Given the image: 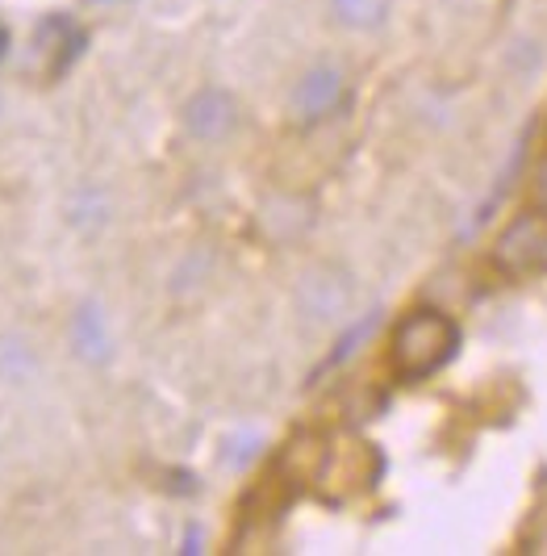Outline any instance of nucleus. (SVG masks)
Here are the masks:
<instances>
[{"instance_id":"1","label":"nucleus","mask_w":547,"mask_h":556,"mask_svg":"<svg viewBox=\"0 0 547 556\" xmlns=\"http://www.w3.org/2000/svg\"><path fill=\"white\" fill-rule=\"evenodd\" d=\"M460 352V327L438 309H414L393 331V372L402 381H422Z\"/></svg>"},{"instance_id":"2","label":"nucleus","mask_w":547,"mask_h":556,"mask_svg":"<svg viewBox=\"0 0 547 556\" xmlns=\"http://www.w3.org/2000/svg\"><path fill=\"white\" fill-rule=\"evenodd\" d=\"M493 260L506 268V273H526V268H539L547 264V210H526L514 223L501 230Z\"/></svg>"},{"instance_id":"3","label":"nucleus","mask_w":547,"mask_h":556,"mask_svg":"<svg viewBox=\"0 0 547 556\" xmlns=\"http://www.w3.org/2000/svg\"><path fill=\"white\" fill-rule=\"evenodd\" d=\"M343 72L339 67H314L302 84H297V92H293V110L302 122H318V117H327L339 101H343Z\"/></svg>"},{"instance_id":"4","label":"nucleus","mask_w":547,"mask_h":556,"mask_svg":"<svg viewBox=\"0 0 547 556\" xmlns=\"http://www.w3.org/2000/svg\"><path fill=\"white\" fill-rule=\"evenodd\" d=\"M234 101L221 92V88H205V92H196L189 101V110H185V122H189V130L196 139H221V135H230L234 130Z\"/></svg>"},{"instance_id":"5","label":"nucleus","mask_w":547,"mask_h":556,"mask_svg":"<svg viewBox=\"0 0 547 556\" xmlns=\"http://www.w3.org/2000/svg\"><path fill=\"white\" fill-rule=\"evenodd\" d=\"M72 339H76V352L84 361L105 364L110 361V331H105V318L97 306H84L72 323Z\"/></svg>"},{"instance_id":"6","label":"nucleus","mask_w":547,"mask_h":556,"mask_svg":"<svg viewBox=\"0 0 547 556\" xmlns=\"http://www.w3.org/2000/svg\"><path fill=\"white\" fill-rule=\"evenodd\" d=\"M389 13V0H334V17L352 29H377Z\"/></svg>"},{"instance_id":"7","label":"nucleus","mask_w":547,"mask_h":556,"mask_svg":"<svg viewBox=\"0 0 547 556\" xmlns=\"http://www.w3.org/2000/svg\"><path fill=\"white\" fill-rule=\"evenodd\" d=\"M535 201H539V210H547V164L535 176Z\"/></svg>"},{"instance_id":"8","label":"nucleus","mask_w":547,"mask_h":556,"mask_svg":"<svg viewBox=\"0 0 547 556\" xmlns=\"http://www.w3.org/2000/svg\"><path fill=\"white\" fill-rule=\"evenodd\" d=\"M4 47H9V34L0 29V59H4Z\"/></svg>"}]
</instances>
